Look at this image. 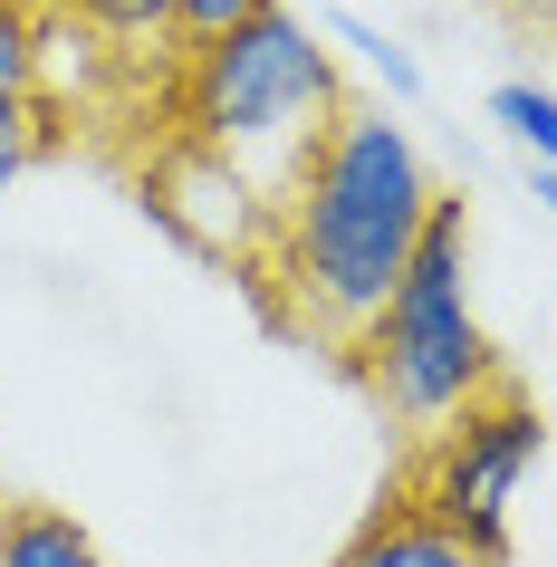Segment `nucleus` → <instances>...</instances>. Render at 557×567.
Wrapping results in <instances>:
<instances>
[{"mask_svg": "<svg viewBox=\"0 0 557 567\" xmlns=\"http://www.w3.org/2000/svg\"><path fill=\"white\" fill-rule=\"evenodd\" d=\"M433 203L442 174L423 135L404 125V106L347 96V116L327 125L308 174L279 193V231H269V269H260L269 318L327 357H347L375 328V308L394 299V279L413 269Z\"/></svg>", "mask_w": 557, "mask_h": 567, "instance_id": "1", "label": "nucleus"}, {"mask_svg": "<svg viewBox=\"0 0 557 567\" xmlns=\"http://www.w3.org/2000/svg\"><path fill=\"white\" fill-rule=\"evenodd\" d=\"M347 59L327 49L318 20H298L289 0H269L260 20H240L221 39H183L174 78H164V135H193L203 154L240 164L269 203L308 174V154L327 145V125L347 116Z\"/></svg>", "mask_w": 557, "mask_h": 567, "instance_id": "2", "label": "nucleus"}, {"mask_svg": "<svg viewBox=\"0 0 557 567\" xmlns=\"http://www.w3.org/2000/svg\"><path fill=\"white\" fill-rule=\"evenodd\" d=\"M347 365L365 375V394H375L404 433H442L462 404H481V394L499 385L491 328H481V308H471V203L462 193L433 203L413 269L394 279V299L375 308V328L347 347Z\"/></svg>", "mask_w": 557, "mask_h": 567, "instance_id": "3", "label": "nucleus"}, {"mask_svg": "<svg viewBox=\"0 0 557 567\" xmlns=\"http://www.w3.org/2000/svg\"><path fill=\"white\" fill-rule=\"evenodd\" d=\"M538 452H548V414H538L519 385H491L481 404H462V414L442 423V433H423L404 501L433 509L442 529H462L471 548L499 567L509 558V501H519V481L538 472Z\"/></svg>", "mask_w": 557, "mask_h": 567, "instance_id": "4", "label": "nucleus"}, {"mask_svg": "<svg viewBox=\"0 0 557 567\" xmlns=\"http://www.w3.org/2000/svg\"><path fill=\"white\" fill-rule=\"evenodd\" d=\"M135 193H145V221H154V231H174L193 260H221V269H240V279H260V269H269L279 203H269L240 164L203 154L193 135H164V145L145 154Z\"/></svg>", "mask_w": 557, "mask_h": 567, "instance_id": "5", "label": "nucleus"}, {"mask_svg": "<svg viewBox=\"0 0 557 567\" xmlns=\"http://www.w3.org/2000/svg\"><path fill=\"white\" fill-rule=\"evenodd\" d=\"M327 567H491V558H481L462 529H442L433 509L384 501V509H375V519H365V529H355Z\"/></svg>", "mask_w": 557, "mask_h": 567, "instance_id": "6", "label": "nucleus"}, {"mask_svg": "<svg viewBox=\"0 0 557 567\" xmlns=\"http://www.w3.org/2000/svg\"><path fill=\"white\" fill-rule=\"evenodd\" d=\"M0 567H106L78 509H49V501H0Z\"/></svg>", "mask_w": 557, "mask_h": 567, "instance_id": "7", "label": "nucleus"}, {"mask_svg": "<svg viewBox=\"0 0 557 567\" xmlns=\"http://www.w3.org/2000/svg\"><path fill=\"white\" fill-rule=\"evenodd\" d=\"M318 30H327V49H337V59H355V68L384 87V106H423V59H413L384 20H365V10H327Z\"/></svg>", "mask_w": 557, "mask_h": 567, "instance_id": "8", "label": "nucleus"}, {"mask_svg": "<svg viewBox=\"0 0 557 567\" xmlns=\"http://www.w3.org/2000/svg\"><path fill=\"white\" fill-rule=\"evenodd\" d=\"M491 125L528 154V164H557V87H538V78H499V87H491Z\"/></svg>", "mask_w": 557, "mask_h": 567, "instance_id": "9", "label": "nucleus"}, {"mask_svg": "<svg viewBox=\"0 0 557 567\" xmlns=\"http://www.w3.org/2000/svg\"><path fill=\"white\" fill-rule=\"evenodd\" d=\"M30 78H39V10L0 0V106H30Z\"/></svg>", "mask_w": 557, "mask_h": 567, "instance_id": "10", "label": "nucleus"}, {"mask_svg": "<svg viewBox=\"0 0 557 567\" xmlns=\"http://www.w3.org/2000/svg\"><path fill=\"white\" fill-rule=\"evenodd\" d=\"M39 154H49V125H39V106H0V193L30 174Z\"/></svg>", "mask_w": 557, "mask_h": 567, "instance_id": "11", "label": "nucleus"}, {"mask_svg": "<svg viewBox=\"0 0 557 567\" xmlns=\"http://www.w3.org/2000/svg\"><path fill=\"white\" fill-rule=\"evenodd\" d=\"M269 0H174V20H183V39H221V30H240V20H260Z\"/></svg>", "mask_w": 557, "mask_h": 567, "instance_id": "12", "label": "nucleus"}, {"mask_svg": "<svg viewBox=\"0 0 557 567\" xmlns=\"http://www.w3.org/2000/svg\"><path fill=\"white\" fill-rule=\"evenodd\" d=\"M499 10H509V20H519V30H538V39H557V0H499Z\"/></svg>", "mask_w": 557, "mask_h": 567, "instance_id": "13", "label": "nucleus"}, {"mask_svg": "<svg viewBox=\"0 0 557 567\" xmlns=\"http://www.w3.org/2000/svg\"><path fill=\"white\" fill-rule=\"evenodd\" d=\"M528 203H538V212H557V164H528Z\"/></svg>", "mask_w": 557, "mask_h": 567, "instance_id": "14", "label": "nucleus"}, {"mask_svg": "<svg viewBox=\"0 0 557 567\" xmlns=\"http://www.w3.org/2000/svg\"><path fill=\"white\" fill-rule=\"evenodd\" d=\"M30 10H68V0H30Z\"/></svg>", "mask_w": 557, "mask_h": 567, "instance_id": "15", "label": "nucleus"}]
</instances>
